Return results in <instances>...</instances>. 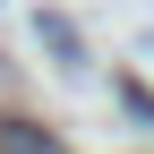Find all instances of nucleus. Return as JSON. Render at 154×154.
Here are the masks:
<instances>
[{"label":"nucleus","mask_w":154,"mask_h":154,"mask_svg":"<svg viewBox=\"0 0 154 154\" xmlns=\"http://www.w3.org/2000/svg\"><path fill=\"white\" fill-rule=\"evenodd\" d=\"M0 154H60V137L34 120H0Z\"/></svg>","instance_id":"obj_1"}]
</instances>
